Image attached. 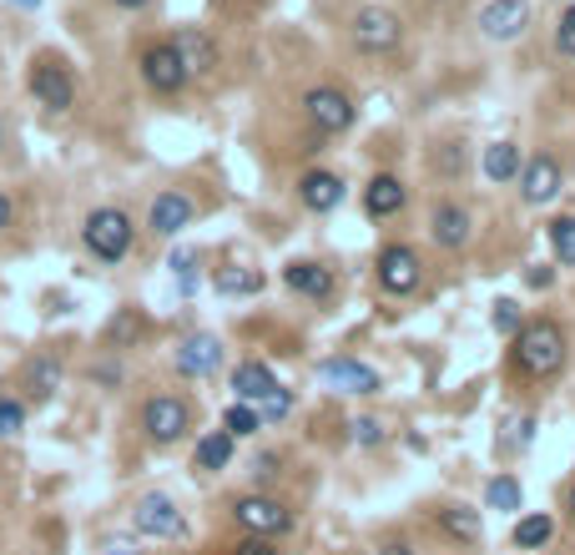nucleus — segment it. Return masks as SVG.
I'll list each match as a JSON object with an SVG mask.
<instances>
[{
  "instance_id": "obj_42",
  "label": "nucleus",
  "mask_w": 575,
  "mask_h": 555,
  "mask_svg": "<svg viewBox=\"0 0 575 555\" xmlns=\"http://www.w3.org/2000/svg\"><path fill=\"white\" fill-rule=\"evenodd\" d=\"M91 379H101V384H121V364H97V369H91Z\"/></svg>"
},
{
  "instance_id": "obj_37",
  "label": "nucleus",
  "mask_w": 575,
  "mask_h": 555,
  "mask_svg": "<svg viewBox=\"0 0 575 555\" xmlns=\"http://www.w3.org/2000/svg\"><path fill=\"white\" fill-rule=\"evenodd\" d=\"M232 555H278V551H272V541H262V535H248V541H238Z\"/></svg>"
},
{
  "instance_id": "obj_25",
  "label": "nucleus",
  "mask_w": 575,
  "mask_h": 555,
  "mask_svg": "<svg viewBox=\"0 0 575 555\" xmlns=\"http://www.w3.org/2000/svg\"><path fill=\"white\" fill-rule=\"evenodd\" d=\"M521 167H525V157H521V147H515V142L485 147V177H489V182H515Z\"/></svg>"
},
{
  "instance_id": "obj_46",
  "label": "nucleus",
  "mask_w": 575,
  "mask_h": 555,
  "mask_svg": "<svg viewBox=\"0 0 575 555\" xmlns=\"http://www.w3.org/2000/svg\"><path fill=\"white\" fill-rule=\"evenodd\" d=\"M565 505H571V521H575V485H571V501H565Z\"/></svg>"
},
{
  "instance_id": "obj_48",
  "label": "nucleus",
  "mask_w": 575,
  "mask_h": 555,
  "mask_svg": "<svg viewBox=\"0 0 575 555\" xmlns=\"http://www.w3.org/2000/svg\"><path fill=\"white\" fill-rule=\"evenodd\" d=\"M429 6H445V0H429Z\"/></svg>"
},
{
  "instance_id": "obj_27",
  "label": "nucleus",
  "mask_w": 575,
  "mask_h": 555,
  "mask_svg": "<svg viewBox=\"0 0 575 555\" xmlns=\"http://www.w3.org/2000/svg\"><path fill=\"white\" fill-rule=\"evenodd\" d=\"M212 284H218V294L242 298V294H258V288H262V272L258 268H222Z\"/></svg>"
},
{
  "instance_id": "obj_38",
  "label": "nucleus",
  "mask_w": 575,
  "mask_h": 555,
  "mask_svg": "<svg viewBox=\"0 0 575 555\" xmlns=\"http://www.w3.org/2000/svg\"><path fill=\"white\" fill-rule=\"evenodd\" d=\"M525 284H531V288H551V284H555V272L545 268V262H535V268L525 272Z\"/></svg>"
},
{
  "instance_id": "obj_26",
  "label": "nucleus",
  "mask_w": 575,
  "mask_h": 555,
  "mask_svg": "<svg viewBox=\"0 0 575 555\" xmlns=\"http://www.w3.org/2000/svg\"><path fill=\"white\" fill-rule=\"evenodd\" d=\"M551 535H555V521L545 511L541 515H521V525H515V545H521V551H541Z\"/></svg>"
},
{
  "instance_id": "obj_4",
  "label": "nucleus",
  "mask_w": 575,
  "mask_h": 555,
  "mask_svg": "<svg viewBox=\"0 0 575 555\" xmlns=\"http://www.w3.org/2000/svg\"><path fill=\"white\" fill-rule=\"evenodd\" d=\"M348 36H354V46L364 56H389L394 46H399L404 26L394 11H379V6H364V11L354 16V26H348Z\"/></svg>"
},
{
  "instance_id": "obj_23",
  "label": "nucleus",
  "mask_w": 575,
  "mask_h": 555,
  "mask_svg": "<svg viewBox=\"0 0 575 555\" xmlns=\"http://www.w3.org/2000/svg\"><path fill=\"white\" fill-rule=\"evenodd\" d=\"M56 384H61V359H56V354H41V359L26 364V394H31L36 404L51 399Z\"/></svg>"
},
{
  "instance_id": "obj_19",
  "label": "nucleus",
  "mask_w": 575,
  "mask_h": 555,
  "mask_svg": "<svg viewBox=\"0 0 575 555\" xmlns=\"http://www.w3.org/2000/svg\"><path fill=\"white\" fill-rule=\"evenodd\" d=\"M282 284L294 288L298 298H328L334 294V268H324V262H288L282 268Z\"/></svg>"
},
{
  "instance_id": "obj_36",
  "label": "nucleus",
  "mask_w": 575,
  "mask_h": 555,
  "mask_svg": "<svg viewBox=\"0 0 575 555\" xmlns=\"http://www.w3.org/2000/svg\"><path fill=\"white\" fill-rule=\"evenodd\" d=\"M354 429H358V445H369V449L384 445V425H379V419H369V414H364V419H358Z\"/></svg>"
},
{
  "instance_id": "obj_30",
  "label": "nucleus",
  "mask_w": 575,
  "mask_h": 555,
  "mask_svg": "<svg viewBox=\"0 0 575 555\" xmlns=\"http://www.w3.org/2000/svg\"><path fill=\"white\" fill-rule=\"evenodd\" d=\"M489 328H495V334H505V338H515L525 328L521 304H515V298H495V304H489Z\"/></svg>"
},
{
  "instance_id": "obj_47",
  "label": "nucleus",
  "mask_w": 575,
  "mask_h": 555,
  "mask_svg": "<svg viewBox=\"0 0 575 555\" xmlns=\"http://www.w3.org/2000/svg\"><path fill=\"white\" fill-rule=\"evenodd\" d=\"M0 147H6V121H0Z\"/></svg>"
},
{
  "instance_id": "obj_21",
  "label": "nucleus",
  "mask_w": 575,
  "mask_h": 555,
  "mask_svg": "<svg viewBox=\"0 0 575 555\" xmlns=\"http://www.w3.org/2000/svg\"><path fill=\"white\" fill-rule=\"evenodd\" d=\"M429 228H435V242L439 248H465L469 242V212L459 202H439L435 207V222H429Z\"/></svg>"
},
{
  "instance_id": "obj_33",
  "label": "nucleus",
  "mask_w": 575,
  "mask_h": 555,
  "mask_svg": "<svg viewBox=\"0 0 575 555\" xmlns=\"http://www.w3.org/2000/svg\"><path fill=\"white\" fill-rule=\"evenodd\" d=\"M252 409H258V419H262V425H272V419H282V414L294 409V394H288V389H282V384H278V389H272V394H262V399L252 404Z\"/></svg>"
},
{
  "instance_id": "obj_34",
  "label": "nucleus",
  "mask_w": 575,
  "mask_h": 555,
  "mask_svg": "<svg viewBox=\"0 0 575 555\" xmlns=\"http://www.w3.org/2000/svg\"><path fill=\"white\" fill-rule=\"evenodd\" d=\"M26 429V409L21 399H0V439H16Z\"/></svg>"
},
{
  "instance_id": "obj_28",
  "label": "nucleus",
  "mask_w": 575,
  "mask_h": 555,
  "mask_svg": "<svg viewBox=\"0 0 575 555\" xmlns=\"http://www.w3.org/2000/svg\"><path fill=\"white\" fill-rule=\"evenodd\" d=\"M222 429H228L232 439H248V435H258V429H262V419H258V409H252V404L232 399L228 414H222Z\"/></svg>"
},
{
  "instance_id": "obj_17",
  "label": "nucleus",
  "mask_w": 575,
  "mask_h": 555,
  "mask_svg": "<svg viewBox=\"0 0 575 555\" xmlns=\"http://www.w3.org/2000/svg\"><path fill=\"white\" fill-rule=\"evenodd\" d=\"M298 202H304L308 212H334V207L344 202V177L324 172V167L304 172V177H298Z\"/></svg>"
},
{
  "instance_id": "obj_7",
  "label": "nucleus",
  "mask_w": 575,
  "mask_h": 555,
  "mask_svg": "<svg viewBox=\"0 0 575 555\" xmlns=\"http://www.w3.org/2000/svg\"><path fill=\"white\" fill-rule=\"evenodd\" d=\"M304 117L314 121L318 131L338 137V131L354 127V101H348V91H338V87H314V91H304Z\"/></svg>"
},
{
  "instance_id": "obj_20",
  "label": "nucleus",
  "mask_w": 575,
  "mask_h": 555,
  "mask_svg": "<svg viewBox=\"0 0 575 555\" xmlns=\"http://www.w3.org/2000/svg\"><path fill=\"white\" fill-rule=\"evenodd\" d=\"M278 389V379H272V369L268 364H258V359H242L238 369H232V394H238L242 404H258L262 394H272Z\"/></svg>"
},
{
  "instance_id": "obj_3",
  "label": "nucleus",
  "mask_w": 575,
  "mask_h": 555,
  "mask_svg": "<svg viewBox=\"0 0 575 555\" xmlns=\"http://www.w3.org/2000/svg\"><path fill=\"white\" fill-rule=\"evenodd\" d=\"M141 429H147L152 445H177L192 429V404L177 399V394H152L141 404Z\"/></svg>"
},
{
  "instance_id": "obj_32",
  "label": "nucleus",
  "mask_w": 575,
  "mask_h": 555,
  "mask_svg": "<svg viewBox=\"0 0 575 555\" xmlns=\"http://www.w3.org/2000/svg\"><path fill=\"white\" fill-rule=\"evenodd\" d=\"M551 248L565 268H575V218H555L551 222Z\"/></svg>"
},
{
  "instance_id": "obj_43",
  "label": "nucleus",
  "mask_w": 575,
  "mask_h": 555,
  "mask_svg": "<svg viewBox=\"0 0 575 555\" xmlns=\"http://www.w3.org/2000/svg\"><path fill=\"white\" fill-rule=\"evenodd\" d=\"M379 555H414V551H409V541H384Z\"/></svg>"
},
{
  "instance_id": "obj_15",
  "label": "nucleus",
  "mask_w": 575,
  "mask_h": 555,
  "mask_svg": "<svg viewBox=\"0 0 575 555\" xmlns=\"http://www.w3.org/2000/svg\"><path fill=\"white\" fill-rule=\"evenodd\" d=\"M172 51H177V61H182L187 81L207 77V71L218 66V46H212V36H207V31H197V26H187V31L172 36Z\"/></svg>"
},
{
  "instance_id": "obj_29",
  "label": "nucleus",
  "mask_w": 575,
  "mask_h": 555,
  "mask_svg": "<svg viewBox=\"0 0 575 555\" xmlns=\"http://www.w3.org/2000/svg\"><path fill=\"white\" fill-rule=\"evenodd\" d=\"M485 505H489V511H521V479H515V475H495L485 485Z\"/></svg>"
},
{
  "instance_id": "obj_49",
  "label": "nucleus",
  "mask_w": 575,
  "mask_h": 555,
  "mask_svg": "<svg viewBox=\"0 0 575 555\" xmlns=\"http://www.w3.org/2000/svg\"><path fill=\"white\" fill-rule=\"evenodd\" d=\"M21 6H36V0H21Z\"/></svg>"
},
{
  "instance_id": "obj_40",
  "label": "nucleus",
  "mask_w": 575,
  "mask_h": 555,
  "mask_svg": "<svg viewBox=\"0 0 575 555\" xmlns=\"http://www.w3.org/2000/svg\"><path fill=\"white\" fill-rule=\"evenodd\" d=\"M272 475H278V455L252 459V479H272Z\"/></svg>"
},
{
  "instance_id": "obj_31",
  "label": "nucleus",
  "mask_w": 575,
  "mask_h": 555,
  "mask_svg": "<svg viewBox=\"0 0 575 555\" xmlns=\"http://www.w3.org/2000/svg\"><path fill=\"white\" fill-rule=\"evenodd\" d=\"M141 334H147V324H141V314H137V308H121V314L107 324V338H111V344H117V349H127V344H137Z\"/></svg>"
},
{
  "instance_id": "obj_13",
  "label": "nucleus",
  "mask_w": 575,
  "mask_h": 555,
  "mask_svg": "<svg viewBox=\"0 0 575 555\" xmlns=\"http://www.w3.org/2000/svg\"><path fill=\"white\" fill-rule=\"evenodd\" d=\"M555 192H561V162H555L551 152L531 157V162L521 167V197L531 207H541V202H555Z\"/></svg>"
},
{
  "instance_id": "obj_41",
  "label": "nucleus",
  "mask_w": 575,
  "mask_h": 555,
  "mask_svg": "<svg viewBox=\"0 0 575 555\" xmlns=\"http://www.w3.org/2000/svg\"><path fill=\"white\" fill-rule=\"evenodd\" d=\"M192 262H197V252H172V262H167V268L182 272V284H187V272H192Z\"/></svg>"
},
{
  "instance_id": "obj_5",
  "label": "nucleus",
  "mask_w": 575,
  "mask_h": 555,
  "mask_svg": "<svg viewBox=\"0 0 575 555\" xmlns=\"http://www.w3.org/2000/svg\"><path fill=\"white\" fill-rule=\"evenodd\" d=\"M232 515H238V525L248 535H262V541H272V535L294 531V511L282 501H272V495H242L238 505H232Z\"/></svg>"
},
{
  "instance_id": "obj_44",
  "label": "nucleus",
  "mask_w": 575,
  "mask_h": 555,
  "mask_svg": "<svg viewBox=\"0 0 575 555\" xmlns=\"http://www.w3.org/2000/svg\"><path fill=\"white\" fill-rule=\"evenodd\" d=\"M111 6H121V11H147L152 0H111Z\"/></svg>"
},
{
  "instance_id": "obj_35",
  "label": "nucleus",
  "mask_w": 575,
  "mask_h": 555,
  "mask_svg": "<svg viewBox=\"0 0 575 555\" xmlns=\"http://www.w3.org/2000/svg\"><path fill=\"white\" fill-rule=\"evenodd\" d=\"M555 51L575 61V6H565L561 11V26H555Z\"/></svg>"
},
{
  "instance_id": "obj_18",
  "label": "nucleus",
  "mask_w": 575,
  "mask_h": 555,
  "mask_svg": "<svg viewBox=\"0 0 575 555\" xmlns=\"http://www.w3.org/2000/svg\"><path fill=\"white\" fill-rule=\"evenodd\" d=\"M404 202H409V192H404V182L394 172L369 177V187H364V207H369V218H399Z\"/></svg>"
},
{
  "instance_id": "obj_8",
  "label": "nucleus",
  "mask_w": 575,
  "mask_h": 555,
  "mask_svg": "<svg viewBox=\"0 0 575 555\" xmlns=\"http://www.w3.org/2000/svg\"><path fill=\"white\" fill-rule=\"evenodd\" d=\"M374 268H379V288L384 294H394V298H404V294L419 288V252H414L409 242H389Z\"/></svg>"
},
{
  "instance_id": "obj_2",
  "label": "nucleus",
  "mask_w": 575,
  "mask_h": 555,
  "mask_svg": "<svg viewBox=\"0 0 575 555\" xmlns=\"http://www.w3.org/2000/svg\"><path fill=\"white\" fill-rule=\"evenodd\" d=\"M81 242H87L91 258L121 262L131 252V242H137V222L121 207H91L87 222H81Z\"/></svg>"
},
{
  "instance_id": "obj_14",
  "label": "nucleus",
  "mask_w": 575,
  "mask_h": 555,
  "mask_svg": "<svg viewBox=\"0 0 575 555\" xmlns=\"http://www.w3.org/2000/svg\"><path fill=\"white\" fill-rule=\"evenodd\" d=\"M222 364V344L212 334H192L177 344V374H187V379H207V374H218Z\"/></svg>"
},
{
  "instance_id": "obj_22",
  "label": "nucleus",
  "mask_w": 575,
  "mask_h": 555,
  "mask_svg": "<svg viewBox=\"0 0 575 555\" xmlns=\"http://www.w3.org/2000/svg\"><path fill=\"white\" fill-rule=\"evenodd\" d=\"M232 445H238V439H232L228 429H212V435H202V439H197V449H192V469H207V475H212V469H228Z\"/></svg>"
},
{
  "instance_id": "obj_24",
  "label": "nucleus",
  "mask_w": 575,
  "mask_h": 555,
  "mask_svg": "<svg viewBox=\"0 0 575 555\" xmlns=\"http://www.w3.org/2000/svg\"><path fill=\"white\" fill-rule=\"evenodd\" d=\"M439 525H445V535L449 541H459V545H475L479 535H485L479 511H469V505H445V511H439Z\"/></svg>"
},
{
  "instance_id": "obj_11",
  "label": "nucleus",
  "mask_w": 575,
  "mask_h": 555,
  "mask_svg": "<svg viewBox=\"0 0 575 555\" xmlns=\"http://www.w3.org/2000/svg\"><path fill=\"white\" fill-rule=\"evenodd\" d=\"M192 218H197V202L187 192H177V187L157 192L152 207H147V228H152L157 238H177L182 228H192Z\"/></svg>"
},
{
  "instance_id": "obj_45",
  "label": "nucleus",
  "mask_w": 575,
  "mask_h": 555,
  "mask_svg": "<svg viewBox=\"0 0 575 555\" xmlns=\"http://www.w3.org/2000/svg\"><path fill=\"white\" fill-rule=\"evenodd\" d=\"M107 555H137V551H131V545L127 541H117V545H111V551Z\"/></svg>"
},
{
  "instance_id": "obj_10",
  "label": "nucleus",
  "mask_w": 575,
  "mask_h": 555,
  "mask_svg": "<svg viewBox=\"0 0 575 555\" xmlns=\"http://www.w3.org/2000/svg\"><path fill=\"white\" fill-rule=\"evenodd\" d=\"M131 525H137L141 535H152V541H177V535L187 531L182 511H177L167 495H157V490L137 501V511H131Z\"/></svg>"
},
{
  "instance_id": "obj_6",
  "label": "nucleus",
  "mask_w": 575,
  "mask_h": 555,
  "mask_svg": "<svg viewBox=\"0 0 575 555\" xmlns=\"http://www.w3.org/2000/svg\"><path fill=\"white\" fill-rule=\"evenodd\" d=\"M31 97L41 101L46 111H71L77 107V81H71V71H66L56 56H46V61L31 66Z\"/></svg>"
},
{
  "instance_id": "obj_39",
  "label": "nucleus",
  "mask_w": 575,
  "mask_h": 555,
  "mask_svg": "<svg viewBox=\"0 0 575 555\" xmlns=\"http://www.w3.org/2000/svg\"><path fill=\"white\" fill-rule=\"evenodd\" d=\"M11 222H16V197L6 192V187H0V232L11 228Z\"/></svg>"
},
{
  "instance_id": "obj_16",
  "label": "nucleus",
  "mask_w": 575,
  "mask_h": 555,
  "mask_svg": "<svg viewBox=\"0 0 575 555\" xmlns=\"http://www.w3.org/2000/svg\"><path fill=\"white\" fill-rule=\"evenodd\" d=\"M318 379L344 389V394H379V374L358 359H324L318 364Z\"/></svg>"
},
{
  "instance_id": "obj_9",
  "label": "nucleus",
  "mask_w": 575,
  "mask_h": 555,
  "mask_svg": "<svg viewBox=\"0 0 575 555\" xmlns=\"http://www.w3.org/2000/svg\"><path fill=\"white\" fill-rule=\"evenodd\" d=\"M141 81H147L157 97H177V91L187 87V71H182V61H177L172 41H157L141 51Z\"/></svg>"
},
{
  "instance_id": "obj_50",
  "label": "nucleus",
  "mask_w": 575,
  "mask_h": 555,
  "mask_svg": "<svg viewBox=\"0 0 575 555\" xmlns=\"http://www.w3.org/2000/svg\"><path fill=\"white\" fill-rule=\"evenodd\" d=\"M571 6H575V0H571Z\"/></svg>"
},
{
  "instance_id": "obj_12",
  "label": "nucleus",
  "mask_w": 575,
  "mask_h": 555,
  "mask_svg": "<svg viewBox=\"0 0 575 555\" xmlns=\"http://www.w3.org/2000/svg\"><path fill=\"white\" fill-rule=\"evenodd\" d=\"M525 26H531V6L525 0H489L479 11V31L489 41H515V36H525Z\"/></svg>"
},
{
  "instance_id": "obj_1",
  "label": "nucleus",
  "mask_w": 575,
  "mask_h": 555,
  "mask_svg": "<svg viewBox=\"0 0 575 555\" xmlns=\"http://www.w3.org/2000/svg\"><path fill=\"white\" fill-rule=\"evenodd\" d=\"M565 328L555 324V318H531V324L521 328V334L510 338V364L521 379H555V374L565 369Z\"/></svg>"
}]
</instances>
